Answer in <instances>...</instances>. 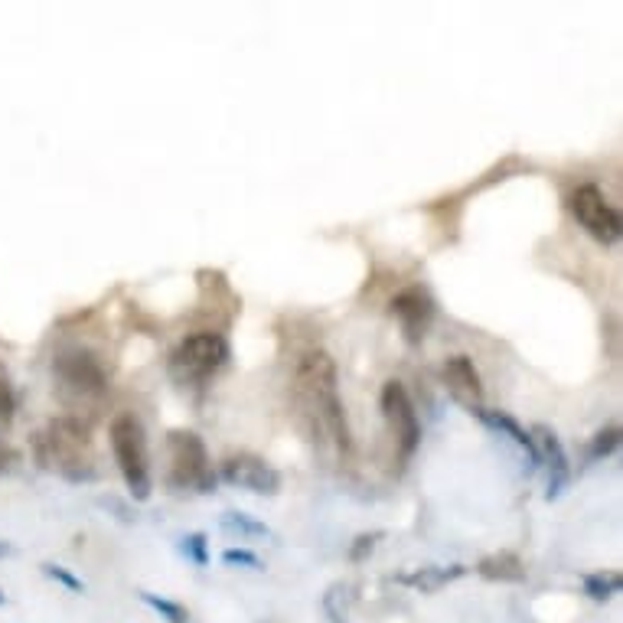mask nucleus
Returning <instances> with one entry per match:
<instances>
[{
	"label": "nucleus",
	"instance_id": "1",
	"mask_svg": "<svg viewBox=\"0 0 623 623\" xmlns=\"http://www.w3.org/2000/svg\"><path fill=\"white\" fill-rule=\"evenodd\" d=\"M294 392L301 398L304 411L317 431L340 454L353 451V434L350 421H346V408L340 398V379H336V363L327 350H307L294 366Z\"/></svg>",
	"mask_w": 623,
	"mask_h": 623
},
{
	"label": "nucleus",
	"instance_id": "2",
	"mask_svg": "<svg viewBox=\"0 0 623 623\" xmlns=\"http://www.w3.org/2000/svg\"><path fill=\"white\" fill-rule=\"evenodd\" d=\"M33 454H36V464L43 470H53L72 483L95 477L89 431L72 418H53L43 431H36Z\"/></svg>",
	"mask_w": 623,
	"mask_h": 623
},
{
	"label": "nucleus",
	"instance_id": "3",
	"mask_svg": "<svg viewBox=\"0 0 623 623\" xmlns=\"http://www.w3.org/2000/svg\"><path fill=\"white\" fill-rule=\"evenodd\" d=\"M167 483L173 490H193V493H206L213 490L216 473H213V460L206 454V444L199 434L193 431H173L167 438Z\"/></svg>",
	"mask_w": 623,
	"mask_h": 623
},
{
	"label": "nucleus",
	"instance_id": "4",
	"mask_svg": "<svg viewBox=\"0 0 623 623\" xmlns=\"http://www.w3.org/2000/svg\"><path fill=\"white\" fill-rule=\"evenodd\" d=\"M111 451H115V464L121 470L124 483L134 500H147L151 496V467H147V441L144 428L134 415H118L111 421Z\"/></svg>",
	"mask_w": 623,
	"mask_h": 623
},
{
	"label": "nucleus",
	"instance_id": "5",
	"mask_svg": "<svg viewBox=\"0 0 623 623\" xmlns=\"http://www.w3.org/2000/svg\"><path fill=\"white\" fill-rule=\"evenodd\" d=\"M226 363H229V343L226 336L213 330L190 333L170 353V372L180 382H206Z\"/></svg>",
	"mask_w": 623,
	"mask_h": 623
},
{
	"label": "nucleus",
	"instance_id": "6",
	"mask_svg": "<svg viewBox=\"0 0 623 623\" xmlns=\"http://www.w3.org/2000/svg\"><path fill=\"white\" fill-rule=\"evenodd\" d=\"M379 405H382L385 425H389L392 438H395L398 460L405 464V460H411V454H415L418 444H421L418 411H415V405H411V398H408L402 382H385L382 385V395H379Z\"/></svg>",
	"mask_w": 623,
	"mask_h": 623
},
{
	"label": "nucleus",
	"instance_id": "7",
	"mask_svg": "<svg viewBox=\"0 0 623 623\" xmlns=\"http://www.w3.org/2000/svg\"><path fill=\"white\" fill-rule=\"evenodd\" d=\"M571 213H575L578 226L591 235V239L604 242V245H614L623 232V219L617 213V206L610 203V199L597 190L594 183H584L571 196Z\"/></svg>",
	"mask_w": 623,
	"mask_h": 623
},
{
	"label": "nucleus",
	"instance_id": "8",
	"mask_svg": "<svg viewBox=\"0 0 623 623\" xmlns=\"http://www.w3.org/2000/svg\"><path fill=\"white\" fill-rule=\"evenodd\" d=\"M53 369H56V376L62 382V389L76 392L82 398H98V395H105V389H108L102 363H98V359L92 353H85V350L59 353Z\"/></svg>",
	"mask_w": 623,
	"mask_h": 623
},
{
	"label": "nucleus",
	"instance_id": "9",
	"mask_svg": "<svg viewBox=\"0 0 623 623\" xmlns=\"http://www.w3.org/2000/svg\"><path fill=\"white\" fill-rule=\"evenodd\" d=\"M222 480L232 483V487H242V490H252V493H278L281 490V473L274 470L271 464H265L261 457L255 454H232L222 460Z\"/></svg>",
	"mask_w": 623,
	"mask_h": 623
},
{
	"label": "nucleus",
	"instance_id": "10",
	"mask_svg": "<svg viewBox=\"0 0 623 623\" xmlns=\"http://www.w3.org/2000/svg\"><path fill=\"white\" fill-rule=\"evenodd\" d=\"M441 376H444V385H447V392H451L454 402L464 405L470 415H477V411L483 408V382H480L477 366H473V359L464 353L447 356Z\"/></svg>",
	"mask_w": 623,
	"mask_h": 623
},
{
	"label": "nucleus",
	"instance_id": "11",
	"mask_svg": "<svg viewBox=\"0 0 623 623\" xmlns=\"http://www.w3.org/2000/svg\"><path fill=\"white\" fill-rule=\"evenodd\" d=\"M392 317L398 320V327H402L408 343H421V336L428 333L431 320H434V301L428 297V291L408 288L402 294H395Z\"/></svg>",
	"mask_w": 623,
	"mask_h": 623
},
{
	"label": "nucleus",
	"instance_id": "12",
	"mask_svg": "<svg viewBox=\"0 0 623 623\" xmlns=\"http://www.w3.org/2000/svg\"><path fill=\"white\" fill-rule=\"evenodd\" d=\"M532 434L535 441V454H539V464L548 467V500H558V496L565 493L568 480H571V464H568V454L562 441H558V434L552 428L539 425Z\"/></svg>",
	"mask_w": 623,
	"mask_h": 623
},
{
	"label": "nucleus",
	"instance_id": "13",
	"mask_svg": "<svg viewBox=\"0 0 623 623\" xmlns=\"http://www.w3.org/2000/svg\"><path fill=\"white\" fill-rule=\"evenodd\" d=\"M477 418H480L487 428L500 431L503 438L513 441V444L519 447V451H526V457H529V467L539 464V454H535V441H532V434H529L526 428H522L516 418H509L506 411H490V408H480V411H477Z\"/></svg>",
	"mask_w": 623,
	"mask_h": 623
},
{
	"label": "nucleus",
	"instance_id": "14",
	"mask_svg": "<svg viewBox=\"0 0 623 623\" xmlns=\"http://www.w3.org/2000/svg\"><path fill=\"white\" fill-rule=\"evenodd\" d=\"M477 575L487 581L519 584V581H526V565H522V558L513 552H496V555H487L477 565Z\"/></svg>",
	"mask_w": 623,
	"mask_h": 623
},
{
	"label": "nucleus",
	"instance_id": "15",
	"mask_svg": "<svg viewBox=\"0 0 623 623\" xmlns=\"http://www.w3.org/2000/svg\"><path fill=\"white\" fill-rule=\"evenodd\" d=\"M464 565H451V568H418V571H411V575H402L398 581L408 584V588H418L421 594H434V591H441L444 584H451L457 581L460 575H464Z\"/></svg>",
	"mask_w": 623,
	"mask_h": 623
},
{
	"label": "nucleus",
	"instance_id": "16",
	"mask_svg": "<svg viewBox=\"0 0 623 623\" xmlns=\"http://www.w3.org/2000/svg\"><path fill=\"white\" fill-rule=\"evenodd\" d=\"M222 529H226L229 535H235L239 542L268 539V535H271V529L265 526V522H258L255 516H248V513H226V516H222Z\"/></svg>",
	"mask_w": 623,
	"mask_h": 623
},
{
	"label": "nucleus",
	"instance_id": "17",
	"mask_svg": "<svg viewBox=\"0 0 623 623\" xmlns=\"http://www.w3.org/2000/svg\"><path fill=\"white\" fill-rule=\"evenodd\" d=\"M620 571H594V575L584 578V594L591 597V601H610L614 594H620Z\"/></svg>",
	"mask_w": 623,
	"mask_h": 623
},
{
	"label": "nucleus",
	"instance_id": "18",
	"mask_svg": "<svg viewBox=\"0 0 623 623\" xmlns=\"http://www.w3.org/2000/svg\"><path fill=\"white\" fill-rule=\"evenodd\" d=\"M141 601L151 610H157L160 620H167V623H190V610H186L183 604H177V601H167V597H157L151 591H141Z\"/></svg>",
	"mask_w": 623,
	"mask_h": 623
},
{
	"label": "nucleus",
	"instance_id": "19",
	"mask_svg": "<svg viewBox=\"0 0 623 623\" xmlns=\"http://www.w3.org/2000/svg\"><path fill=\"white\" fill-rule=\"evenodd\" d=\"M14 408H17V395H14V379H10L7 366L0 363V425H7L10 418H14Z\"/></svg>",
	"mask_w": 623,
	"mask_h": 623
},
{
	"label": "nucleus",
	"instance_id": "20",
	"mask_svg": "<svg viewBox=\"0 0 623 623\" xmlns=\"http://www.w3.org/2000/svg\"><path fill=\"white\" fill-rule=\"evenodd\" d=\"M617 447H620V428L597 431V434H594V441H591V447H588V457H591V460H601V457H607V454H614Z\"/></svg>",
	"mask_w": 623,
	"mask_h": 623
},
{
	"label": "nucleus",
	"instance_id": "21",
	"mask_svg": "<svg viewBox=\"0 0 623 623\" xmlns=\"http://www.w3.org/2000/svg\"><path fill=\"white\" fill-rule=\"evenodd\" d=\"M183 555L186 558H190V562L193 565H199V568H203L206 562H209V555H206V535L203 532H193V535H186V539H183Z\"/></svg>",
	"mask_w": 623,
	"mask_h": 623
},
{
	"label": "nucleus",
	"instance_id": "22",
	"mask_svg": "<svg viewBox=\"0 0 623 623\" xmlns=\"http://www.w3.org/2000/svg\"><path fill=\"white\" fill-rule=\"evenodd\" d=\"M222 562L226 565H239V568H261V562H258V555L255 552H248V548H226V552H222Z\"/></svg>",
	"mask_w": 623,
	"mask_h": 623
},
{
	"label": "nucleus",
	"instance_id": "23",
	"mask_svg": "<svg viewBox=\"0 0 623 623\" xmlns=\"http://www.w3.org/2000/svg\"><path fill=\"white\" fill-rule=\"evenodd\" d=\"M43 575H46V578H53V581H59V584H66V588H69V591H76V594L85 588V584H82L76 575H72V571L59 568V565H43Z\"/></svg>",
	"mask_w": 623,
	"mask_h": 623
},
{
	"label": "nucleus",
	"instance_id": "24",
	"mask_svg": "<svg viewBox=\"0 0 623 623\" xmlns=\"http://www.w3.org/2000/svg\"><path fill=\"white\" fill-rule=\"evenodd\" d=\"M376 542H379V532H372V535H359V539L353 542V548H350V558H353V562H363V558L372 552V548H376Z\"/></svg>",
	"mask_w": 623,
	"mask_h": 623
},
{
	"label": "nucleus",
	"instance_id": "25",
	"mask_svg": "<svg viewBox=\"0 0 623 623\" xmlns=\"http://www.w3.org/2000/svg\"><path fill=\"white\" fill-rule=\"evenodd\" d=\"M7 460H14V454H10V447H4V444H0V470L7 467Z\"/></svg>",
	"mask_w": 623,
	"mask_h": 623
},
{
	"label": "nucleus",
	"instance_id": "26",
	"mask_svg": "<svg viewBox=\"0 0 623 623\" xmlns=\"http://www.w3.org/2000/svg\"><path fill=\"white\" fill-rule=\"evenodd\" d=\"M4 555H10V545H7V542H0V558H4Z\"/></svg>",
	"mask_w": 623,
	"mask_h": 623
},
{
	"label": "nucleus",
	"instance_id": "27",
	"mask_svg": "<svg viewBox=\"0 0 623 623\" xmlns=\"http://www.w3.org/2000/svg\"><path fill=\"white\" fill-rule=\"evenodd\" d=\"M0 604H4V591H0Z\"/></svg>",
	"mask_w": 623,
	"mask_h": 623
}]
</instances>
